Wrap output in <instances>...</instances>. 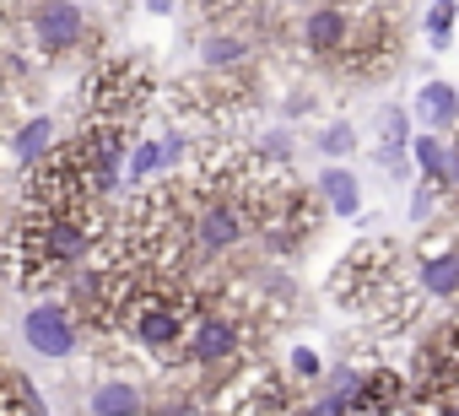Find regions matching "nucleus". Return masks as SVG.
<instances>
[{"label": "nucleus", "mask_w": 459, "mask_h": 416, "mask_svg": "<svg viewBox=\"0 0 459 416\" xmlns=\"http://www.w3.org/2000/svg\"><path fill=\"white\" fill-rule=\"evenodd\" d=\"M82 92H87V98H82V103H87V119L135 130V119H141L146 103H152V76H146V65L130 60V55H103V60H92Z\"/></svg>", "instance_id": "1"}, {"label": "nucleus", "mask_w": 459, "mask_h": 416, "mask_svg": "<svg viewBox=\"0 0 459 416\" xmlns=\"http://www.w3.org/2000/svg\"><path fill=\"white\" fill-rule=\"evenodd\" d=\"M22 28H28V44L39 60H60L87 44V6L82 0H33Z\"/></svg>", "instance_id": "2"}, {"label": "nucleus", "mask_w": 459, "mask_h": 416, "mask_svg": "<svg viewBox=\"0 0 459 416\" xmlns=\"http://www.w3.org/2000/svg\"><path fill=\"white\" fill-rule=\"evenodd\" d=\"M22 341H28V351H39V357H71V351L82 346V325H76L71 303L39 298V303L22 314Z\"/></svg>", "instance_id": "3"}, {"label": "nucleus", "mask_w": 459, "mask_h": 416, "mask_svg": "<svg viewBox=\"0 0 459 416\" xmlns=\"http://www.w3.org/2000/svg\"><path fill=\"white\" fill-rule=\"evenodd\" d=\"M400 405H405V378L389 373V368H378V373H362L346 416H394Z\"/></svg>", "instance_id": "4"}, {"label": "nucleus", "mask_w": 459, "mask_h": 416, "mask_svg": "<svg viewBox=\"0 0 459 416\" xmlns=\"http://www.w3.org/2000/svg\"><path fill=\"white\" fill-rule=\"evenodd\" d=\"M346 33H351V12L346 6H314L308 22H303V44H308L314 60H335Z\"/></svg>", "instance_id": "5"}, {"label": "nucleus", "mask_w": 459, "mask_h": 416, "mask_svg": "<svg viewBox=\"0 0 459 416\" xmlns=\"http://www.w3.org/2000/svg\"><path fill=\"white\" fill-rule=\"evenodd\" d=\"M87 405H92V416H141V411H146V394H141V384H130V378H103Z\"/></svg>", "instance_id": "6"}, {"label": "nucleus", "mask_w": 459, "mask_h": 416, "mask_svg": "<svg viewBox=\"0 0 459 416\" xmlns=\"http://www.w3.org/2000/svg\"><path fill=\"white\" fill-rule=\"evenodd\" d=\"M55 141H60V125H55L49 114H33V119H22V125L12 130V152H17V162H22V168H33Z\"/></svg>", "instance_id": "7"}, {"label": "nucleus", "mask_w": 459, "mask_h": 416, "mask_svg": "<svg viewBox=\"0 0 459 416\" xmlns=\"http://www.w3.org/2000/svg\"><path fill=\"white\" fill-rule=\"evenodd\" d=\"M416 119H421L427 130H448V125H459V92H454L448 82H427V87L416 92Z\"/></svg>", "instance_id": "8"}, {"label": "nucleus", "mask_w": 459, "mask_h": 416, "mask_svg": "<svg viewBox=\"0 0 459 416\" xmlns=\"http://www.w3.org/2000/svg\"><path fill=\"white\" fill-rule=\"evenodd\" d=\"M319 200L330 205L335 217H351L357 205H362V189H357V178H351L346 168H325V173H319Z\"/></svg>", "instance_id": "9"}, {"label": "nucleus", "mask_w": 459, "mask_h": 416, "mask_svg": "<svg viewBox=\"0 0 459 416\" xmlns=\"http://www.w3.org/2000/svg\"><path fill=\"white\" fill-rule=\"evenodd\" d=\"M421 287L432 298H459V255L454 249H437L421 260Z\"/></svg>", "instance_id": "10"}, {"label": "nucleus", "mask_w": 459, "mask_h": 416, "mask_svg": "<svg viewBox=\"0 0 459 416\" xmlns=\"http://www.w3.org/2000/svg\"><path fill=\"white\" fill-rule=\"evenodd\" d=\"M200 60H205V71H238L249 60V39L244 33H211Z\"/></svg>", "instance_id": "11"}, {"label": "nucleus", "mask_w": 459, "mask_h": 416, "mask_svg": "<svg viewBox=\"0 0 459 416\" xmlns=\"http://www.w3.org/2000/svg\"><path fill=\"white\" fill-rule=\"evenodd\" d=\"M157 173H162V141L146 135L135 152H125V178H130V184H152Z\"/></svg>", "instance_id": "12"}, {"label": "nucleus", "mask_w": 459, "mask_h": 416, "mask_svg": "<svg viewBox=\"0 0 459 416\" xmlns=\"http://www.w3.org/2000/svg\"><path fill=\"white\" fill-rule=\"evenodd\" d=\"M411 152H416V168H421V178L427 184H437L443 178V162H448V146L427 130V135H411Z\"/></svg>", "instance_id": "13"}, {"label": "nucleus", "mask_w": 459, "mask_h": 416, "mask_svg": "<svg viewBox=\"0 0 459 416\" xmlns=\"http://www.w3.org/2000/svg\"><path fill=\"white\" fill-rule=\"evenodd\" d=\"M454 17H459V6H454V0H432V12H427V33H432V44H437V49L448 44V33H454Z\"/></svg>", "instance_id": "14"}, {"label": "nucleus", "mask_w": 459, "mask_h": 416, "mask_svg": "<svg viewBox=\"0 0 459 416\" xmlns=\"http://www.w3.org/2000/svg\"><path fill=\"white\" fill-rule=\"evenodd\" d=\"M357 146V135H351V125H330L325 135H319V152H330V157H346Z\"/></svg>", "instance_id": "15"}, {"label": "nucleus", "mask_w": 459, "mask_h": 416, "mask_svg": "<svg viewBox=\"0 0 459 416\" xmlns=\"http://www.w3.org/2000/svg\"><path fill=\"white\" fill-rule=\"evenodd\" d=\"M292 373H298V378H319V373H325V362H319L308 346H298V351H292Z\"/></svg>", "instance_id": "16"}, {"label": "nucleus", "mask_w": 459, "mask_h": 416, "mask_svg": "<svg viewBox=\"0 0 459 416\" xmlns=\"http://www.w3.org/2000/svg\"><path fill=\"white\" fill-rule=\"evenodd\" d=\"M146 12H152V17H168V12H173V0H146Z\"/></svg>", "instance_id": "17"}]
</instances>
